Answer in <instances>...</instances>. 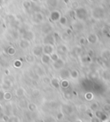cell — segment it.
Returning a JSON list of instances; mask_svg holds the SVG:
<instances>
[{"instance_id":"cell-2","label":"cell","mask_w":110,"mask_h":122,"mask_svg":"<svg viewBox=\"0 0 110 122\" xmlns=\"http://www.w3.org/2000/svg\"><path fill=\"white\" fill-rule=\"evenodd\" d=\"M16 96H22L23 95H24L25 91H24V89H22V88H20V89H18L17 90H16Z\"/></svg>"},{"instance_id":"cell-6","label":"cell","mask_w":110,"mask_h":122,"mask_svg":"<svg viewBox=\"0 0 110 122\" xmlns=\"http://www.w3.org/2000/svg\"><path fill=\"white\" fill-rule=\"evenodd\" d=\"M9 53H10L11 55H13L15 53V50H14L13 48H10L9 49Z\"/></svg>"},{"instance_id":"cell-1","label":"cell","mask_w":110,"mask_h":122,"mask_svg":"<svg viewBox=\"0 0 110 122\" xmlns=\"http://www.w3.org/2000/svg\"><path fill=\"white\" fill-rule=\"evenodd\" d=\"M43 52H44L45 54H46V55L52 54V52H53V47H52V46H50V45H46V46H44V48H43Z\"/></svg>"},{"instance_id":"cell-4","label":"cell","mask_w":110,"mask_h":122,"mask_svg":"<svg viewBox=\"0 0 110 122\" xmlns=\"http://www.w3.org/2000/svg\"><path fill=\"white\" fill-rule=\"evenodd\" d=\"M29 108L30 111H35V109H36V106L35 104H33V103H31V104L29 105Z\"/></svg>"},{"instance_id":"cell-5","label":"cell","mask_w":110,"mask_h":122,"mask_svg":"<svg viewBox=\"0 0 110 122\" xmlns=\"http://www.w3.org/2000/svg\"><path fill=\"white\" fill-rule=\"evenodd\" d=\"M9 122H18V118L14 117V116H12V117L10 118Z\"/></svg>"},{"instance_id":"cell-3","label":"cell","mask_w":110,"mask_h":122,"mask_svg":"<svg viewBox=\"0 0 110 122\" xmlns=\"http://www.w3.org/2000/svg\"><path fill=\"white\" fill-rule=\"evenodd\" d=\"M4 98L5 100H10L11 98V94L10 92H5V94H4Z\"/></svg>"},{"instance_id":"cell-7","label":"cell","mask_w":110,"mask_h":122,"mask_svg":"<svg viewBox=\"0 0 110 122\" xmlns=\"http://www.w3.org/2000/svg\"><path fill=\"white\" fill-rule=\"evenodd\" d=\"M91 122H99V120L96 119V118H93L92 120H91Z\"/></svg>"}]
</instances>
